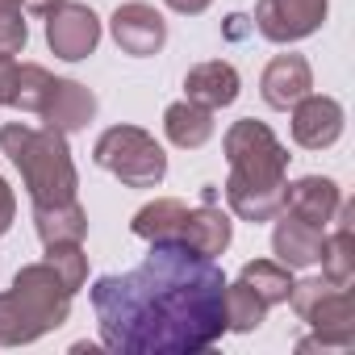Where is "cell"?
<instances>
[{
  "mask_svg": "<svg viewBox=\"0 0 355 355\" xmlns=\"http://www.w3.org/2000/svg\"><path fill=\"white\" fill-rule=\"evenodd\" d=\"M184 226H189V205L159 197L150 205H142L130 222V230L146 243H184Z\"/></svg>",
  "mask_w": 355,
  "mask_h": 355,
  "instance_id": "16",
  "label": "cell"
},
{
  "mask_svg": "<svg viewBox=\"0 0 355 355\" xmlns=\"http://www.w3.org/2000/svg\"><path fill=\"white\" fill-rule=\"evenodd\" d=\"M59 5H63V0H26V9H30V13H42V17L55 13Z\"/></svg>",
  "mask_w": 355,
  "mask_h": 355,
  "instance_id": "28",
  "label": "cell"
},
{
  "mask_svg": "<svg viewBox=\"0 0 355 355\" xmlns=\"http://www.w3.org/2000/svg\"><path fill=\"white\" fill-rule=\"evenodd\" d=\"M163 130L180 150H197V146H205L214 138V113L193 105V101H175L163 113Z\"/></svg>",
  "mask_w": 355,
  "mask_h": 355,
  "instance_id": "18",
  "label": "cell"
},
{
  "mask_svg": "<svg viewBox=\"0 0 355 355\" xmlns=\"http://www.w3.org/2000/svg\"><path fill=\"white\" fill-rule=\"evenodd\" d=\"M109 26H113V42H117L125 55H134V59H150V55H159L163 42H167V21L155 13V5H142V0L121 5V9L109 17Z\"/></svg>",
  "mask_w": 355,
  "mask_h": 355,
  "instance_id": "9",
  "label": "cell"
},
{
  "mask_svg": "<svg viewBox=\"0 0 355 355\" xmlns=\"http://www.w3.org/2000/svg\"><path fill=\"white\" fill-rule=\"evenodd\" d=\"M239 280H243L268 309H272V305H284L288 293H293V268H284L280 259H251V263H243Z\"/></svg>",
  "mask_w": 355,
  "mask_h": 355,
  "instance_id": "20",
  "label": "cell"
},
{
  "mask_svg": "<svg viewBox=\"0 0 355 355\" xmlns=\"http://www.w3.org/2000/svg\"><path fill=\"white\" fill-rule=\"evenodd\" d=\"M92 309L101 343L117 355H197L230 330L218 259L184 243H150L134 272L101 276Z\"/></svg>",
  "mask_w": 355,
  "mask_h": 355,
  "instance_id": "1",
  "label": "cell"
},
{
  "mask_svg": "<svg viewBox=\"0 0 355 355\" xmlns=\"http://www.w3.org/2000/svg\"><path fill=\"white\" fill-rule=\"evenodd\" d=\"M38 117L46 121V130L76 134V130H84V125L96 117V96H92L84 84H76V80H55L51 101L42 105Z\"/></svg>",
  "mask_w": 355,
  "mask_h": 355,
  "instance_id": "14",
  "label": "cell"
},
{
  "mask_svg": "<svg viewBox=\"0 0 355 355\" xmlns=\"http://www.w3.org/2000/svg\"><path fill=\"white\" fill-rule=\"evenodd\" d=\"M163 5L171 9V13H184V17H197V13H205L214 0H163Z\"/></svg>",
  "mask_w": 355,
  "mask_h": 355,
  "instance_id": "27",
  "label": "cell"
},
{
  "mask_svg": "<svg viewBox=\"0 0 355 355\" xmlns=\"http://www.w3.org/2000/svg\"><path fill=\"white\" fill-rule=\"evenodd\" d=\"M184 92H189L184 101H193V105L218 113V109H226V105L239 101V71H234L230 63H222V59L197 63V67L184 76Z\"/></svg>",
  "mask_w": 355,
  "mask_h": 355,
  "instance_id": "15",
  "label": "cell"
},
{
  "mask_svg": "<svg viewBox=\"0 0 355 355\" xmlns=\"http://www.w3.org/2000/svg\"><path fill=\"white\" fill-rule=\"evenodd\" d=\"M0 150L13 159L21 180L34 197V205H63L76 201L80 175L67 150V134L59 130H34V125H0Z\"/></svg>",
  "mask_w": 355,
  "mask_h": 355,
  "instance_id": "4",
  "label": "cell"
},
{
  "mask_svg": "<svg viewBox=\"0 0 355 355\" xmlns=\"http://www.w3.org/2000/svg\"><path fill=\"white\" fill-rule=\"evenodd\" d=\"M326 21V0H259L255 30L268 42H301Z\"/></svg>",
  "mask_w": 355,
  "mask_h": 355,
  "instance_id": "7",
  "label": "cell"
},
{
  "mask_svg": "<svg viewBox=\"0 0 355 355\" xmlns=\"http://www.w3.org/2000/svg\"><path fill=\"white\" fill-rule=\"evenodd\" d=\"M230 234H234V226H230V218H226L222 209H214V205H193V209H189L184 247H193V251L218 259V255L230 247Z\"/></svg>",
  "mask_w": 355,
  "mask_h": 355,
  "instance_id": "17",
  "label": "cell"
},
{
  "mask_svg": "<svg viewBox=\"0 0 355 355\" xmlns=\"http://www.w3.org/2000/svg\"><path fill=\"white\" fill-rule=\"evenodd\" d=\"M309 88H313V71L305 55H276L259 76V92L272 109H293Z\"/></svg>",
  "mask_w": 355,
  "mask_h": 355,
  "instance_id": "13",
  "label": "cell"
},
{
  "mask_svg": "<svg viewBox=\"0 0 355 355\" xmlns=\"http://www.w3.org/2000/svg\"><path fill=\"white\" fill-rule=\"evenodd\" d=\"M343 138V105L334 96L305 92L293 105V142L305 150H326Z\"/></svg>",
  "mask_w": 355,
  "mask_h": 355,
  "instance_id": "10",
  "label": "cell"
},
{
  "mask_svg": "<svg viewBox=\"0 0 355 355\" xmlns=\"http://www.w3.org/2000/svg\"><path fill=\"white\" fill-rule=\"evenodd\" d=\"M71 288L59 280V272L42 263H26L13 276V288L0 293V347H21L51 330H59L71 313Z\"/></svg>",
  "mask_w": 355,
  "mask_h": 355,
  "instance_id": "3",
  "label": "cell"
},
{
  "mask_svg": "<svg viewBox=\"0 0 355 355\" xmlns=\"http://www.w3.org/2000/svg\"><path fill=\"white\" fill-rule=\"evenodd\" d=\"M46 42H51V51L59 59L80 63L101 42V17L88 5H71V0H63L55 13H46Z\"/></svg>",
  "mask_w": 355,
  "mask_h": 355,
  "instance_id": "8",
  "label": "cell"
},
{
  "mask_svg": "<svg viewBox=\"0 0 355 355\" xmlns=\"http://www.w3.org/2000/svg\"><path fill=\"white\" fill-rule=\"evenodd\" d=\"M272 222H276V230H272V251H276V259H280L284 268H293V272L313 268L318 255H322L326 230H318V226H309V222H301V218H293V214H284V209H280Z\"/></svg>",
  "mask_w": 355,
  "mask_h": 355,
  "instance_id": "12",
  "label": "cell"
},
{
  "mask_svg": "<svg viewBox=\"0 0 355 355\" xmlns=\"http://www.w3.org/2000/svg\"><path fill=\"white\" fill-rule=\"evenodd\" d=\"M26 42H30V30H26V17H21V5L0 0V59L21 55Z\"/></svg>",
  "mask_w": 355,
  "mask_h": 355,
  "instance_id": "24",
  "label": "cell"
},
{
  "mask_svg": "<svg viewBox=\"0 0 355 355\" xmlns=\"http://www.w3.org/2000/svg\"><path fill=\"white\" fill-rule=\"evenodd\" d=\"M46 263L59 272V280H63L71 293L84 288V280H88V255H84L80 243H51V247H46Z\"/></svg>",
  "mask_w": 355,
  "mask_h": 355,
  "instance_id": "23",
  "label": "cell"
},
{
  "mask_svg": "<svg viewBox=\"0 0 355 355\" xmlns=\"http://www.w3.org/2000/svg\"><path fill=\"white\" fill-rule=\"evenodd\" d=\"M34 230L38 239L51 243H84L88 234V214L80 209V201H63V205H34Z\"/></svg>",
  "mask_w": 355,
  "mask_h": 355,
  "instance_id": "19",
  "label": "cell"
},
{
  "mask_svg": "<svg viewBox=\"0 0 355 355\" xmlns=\"http://www.w3.org/2000/svg\"><path fill=\"white\" fill-rule=\"evenodd\" d=\"M263 313H268V305H263L243 280L226 284V326H230L234 334H251V330H259Z\"/></svg>",
  "mask_w": 355,
  "mask_h": 355,
  "instance_id": "22",
  "label": "cell"
},
{
  "mask_svg": "<svg viewBox=\"0 0 355 355\" xmlns=\"http://www.w3.org/2000/svg\"><path fill=\"white\" fill-rule=\"evenodd\" d=\"M13 80H17V59H0V105H9Z\"/></svg>",
  "mask_w": 355,
  "mask_h": 355,
  "instance_id": "26",
  "label": "cell"
},
{
  "mask_svg": "<svg viewBox=\"0 0 355 355\" xmlns=\"http://www.w3.org/2000/svg\"><path fill=\"white\" fill-rule=\"evenodd\" d=\"M226 159H230V180L226 201L243 222H272L284 209V167L288 150L280 138L255 121L243 117L226 130Z\"/></svg>",
  "mask_w": 355,
  "mask_h": 355,
  "instance_id": "2",
  "label": "cell"
},
{
  "mask_svg": "<svg viewBox=\"0 0 355 355\" xmlns=\"http://www.w3.org/2000/svg\"><path fill=\"white\" fill-rule=\"evenodd\" d=\"M92 159H96V167L113 171L125 189H155V184H163V175H167L163 146L146 130H138V125H109L96 138Z\"/></svg>",
  "mask_w": 355,
  "mask_h": 355,
  "instance_id": "6",
  "label": "cell"
},
{
  "mask_svg": "<svg viewBox=\"0 0 355 355\" xmlns=\"http://www.w3.org/2000/svg\"><path fill=\"white\" fill-rule=\"evenodd\" d=\"M13 214H17L13 189L5 184V175H0V234H9V226H13Z\"/></svg>",
  "mask_w": 355,
  "mask_h": 355,
  "instance_id": "25",
  "label": "cell"
},
{
  "mask_svg": "<svg viewBox=\"0 0 355 355\" xmlns=\"http://www.w3.org/2000/svg\"><path fill=\"white\" fill-rule=\"evenodd\" d=\"M51 88H55V76L38 63H17V80H13V96L9 105L21 109V113H42V105L51 101Z\"/></svg>",
  "mask_w": 355,
  "mask_h": 355,
  "instance_id": "21",
  "label": "cell"
},
{
  "mask_svg": "<svg viewBox=\"0 0 355 355\" xmlns=\"http://www.w3.org/2000/svg\"><path fill=\"white\" fill-rule=\"evenodd\" d=\"M338 205H343V193L326 175H301V180L284 184V214H293V218H301L318 230H326L334 222Z\"/></svg>",
  "mask_w": 355,
  "mask_h": 355,
  "instance_id": "11",
  "label": "cell"
},
{
  "mask_svg": "<svg viewBox=\"0 0 355 355\" xmlns=\"http://www.w3.org/2000/svg\"><path fill=\"white\" fill-rule=\"evenodd\" d=\"M297 318L313 326V338H301L297 351H347L355 347V293L351 284H330V280H293L288 293Z\"/></svg>",
  "mask_w": 355,
  "mask_h": 355,
  "instance_id": "5",
  "label": "cell"
}]
</instances>
